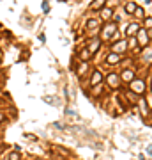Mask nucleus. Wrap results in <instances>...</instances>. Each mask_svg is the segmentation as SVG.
I'll use <instances>...</instances> for the list:
<instances>
[{"instance_id":"obj_1","label":"nucleus","mask_w":152,"mask_h":160,"mask_svg":"<svg viewBox=\"0 0 152 160\" xmlns=\"http://www.w3.org/2000/svg\"><path fill=\"white\" fill-rule=\"evenodd\" d=\"M115 32H117V23H113V21H106V25L103 27V30H101V41H108L110 43V39L115 36Z\"/></svg>"},{"instance_id":"obj_2","label":"nucleus","mask_w":152,"mask_h":160,"mask_svg":"<svg viewBox=\"0 0 152 160\" xmlns=\"http://www.w3.org/2000/svg\"><path fill=\"white\" fill-rule=\"evenodd\" d=\"M145 87H147V85H145V82H143V80H140V78L136 80V78H134L131 84H129V91H131V93H134V94L138 96V94H143Z\"/></svg>"},{"instance_id":"obj_3","label":"nucleus","mask_w":152,"mask_h":160,"mask_svg":"<svg viewBox=\"0 0 152 160\" xmlns=\"http://www.w3.org/2000/svg\"><path fill=\"white\" fill-rule=\"evenodd\" d=\"M134 37H138L136 41H138V44H140V48H145V46H149V30H145V29H140V32H138Z\"/></svg>"},{"instance_id":"obj_4","label":"nucleus","mask_w":152,"mask_h":160,"mask_svg":"<svg viewBox=\"0 0 152 160\" xmlns=\"http://www.w3.org/2000/svg\"><path fill=\"white\" fill-rule=\"evenodd\" d=\"M120 80L127 82V84H131L133 80H134V69H133V68H126V69H122Z\"/></svg>"},{"instance_id":"obj_5","label":"nucleus","mask_w":152,"mask_h":160,"mask_svg":"<svg viewBox=\"0 0 152 160\" xmlns=\"http://www.w3.org/2000/svg\"><path fill=\"white\" fill-rule=\"evenodd\" d=\"M120 75L117 73H110L108 75V85L112 87V89H119V85H120Z\"/></svg>"},{"instance_id":"obj_6","label":"nucleus","mask_w":152,"mask_h":160,"mask_svg":"<svg viewBox=\"0 0 152 160\" xmlns=\"http://www.w3.org/2000/svg\"><path fill=\"white\" fill-rule=\"evenodd\" d=\"M126 50H127V41L112 43V52H113V53H124Z\"/></svg>"},{"instance_id":"obj_7","label":"nucleus","mask_w":152,"mask_h":160,"mask_svg":"<svg viewBox=\"0 0 152 160\" xmlns=\"http://www.w3.org/2000/svg\"><path fill=\"white\" fill-rule=\"evenodd\" d=\"M140 29H142V27H140V23H138V21H133V23H129V25H127V30H126V34H127L129 37H134V36L140 32Z\"/></svg>"},{"instance_id":"obj_8","label":"nucleus","mask_w":152,"mask_h":160,"mask_svg":"<svg viewBox=\"0 0 152 160\" xmlns=\"http://www.w3.org/2000/svg\"><path fill=\"white\" fill-rule=\"evenodd\" d=\"M103 82V73L99 71V69H94L92 71V75H90V85H99Z\"/></svg>"},{"instance_id":"obj_9","label":"nucleus","mask_w":152,"mask_h":160,"mask_svg":"<svg viewBox=\"0 0 152 160\" xmlns=\"http://www.w3.org/2000/svg\"><path fill=\"white\" fill-rule=\"evenodd\" d=\"M101 48V39H89V44H87V50L90 53H96Z\"/></svg>"},{"instance_id":"obj_10","label":"nucleus","mask_w":152,"mask_h":160,"mask_svg":"<svg viewBox=\"0 0 152 160\" xmlns=\"http://www.w3.org/2000/svg\"><path fill=\"white\" fill-rule=\"evenodd\" d=\"M113 14H115V11L112 9V7H103L101 9V20H104V21H110L113 18Z\"/></svg>"},{"instance_id":"obj_11","label":"nucleus","mask_w":152,"mask_h":160,"mask_svg":"<svg viewBox=\"0 0 152 160\" xmlns=\"http://www.w3.org/2000/svg\"><path fill=\"white\" fill-rule=\"evenodd\" d=\"M120 62V55L119 53H108L106 55V64H119Z\"/></svg>"},{"instance_id":"obj_12","label":"nucleus","mask_w":152,"mask_h":160,"mask_svg":"<svg viewBox=\"0 0 152 160\" xmlns=\"http://www.w3.org/2000/svg\"><path fill=\"white\" fill-rule=\"evenodd\" d=\"M142 57L145 62H152V48L150 46H145V50L142 52Z\"/></svg>"},{"instance_id":"obj_13","label":"nucleus","mask_w":152,"mask_h":160,"mask_svg":"<svg viewBox=\"0 0 152 160\" xmlns=\"http://www.w3.org/2000/svg\"><path fill=\"white\" fill-rule=\"evenodd\" d=\"M78 57H80L81 62H89V61H90V57H92V53L89 52L87 48H83V50L80 52V55H78Z\"/></svg>"},{"instance_id":"obj_14","label":"nucleus","mask_w":152,"mask_h":160,"mask_svg":"<svg viewBox=\"0 0 152 160\" xmlns=\"http://www.w3.org/2000/svg\"><path fill=\"white\" fill-rule=\"evenodd\" d=\"M124 11H126V12H127V14H133V12H134V11H136V2H126V4H124Z\"/></svg>"},{"instance_id":"obj_15","label":"nucleus","mask_w":152,"mask_h":160,"mask_svg":"<svg viewBox=\"0 0 152 160\" xmlns=\"http://www.w3.org/2000/svg\"><path fill=\"white\" fill-rule=\"evenodd\" d=\"M97 25H99L97 20H89V21H87V29H89V30L97 32V30H99V27H97Z\"/></svg>"},{"instance_id":"obj_16","label":"nucleus","mask_w":152,"mask_h":160,"mask_svg":"<svg viewBox=\"0 0 152 160\" xmlns=\"http://www.w3.org/2000/svg\"><path fill=\"white\" fill-rule=\"evenodd\" d=\"M133 14H134L138 20H143V18L147 16V14H145V11H143V7H140V5H136V11H134Z\"/></svg>"},{"instance_id":"obj_17","label":"nucleus","mask_w":152,"mask_h":160,"mask_svg":"<svg viewBox=\"0 0 152 160\" xmlns=\"http://www.w3.org/2000/svg\"><path fill=\"white\" fill-rule=\"evenodd\" d=\"M143 29H145V30H152V18L150 16H145V18H143Z\"/></svg>"},{"instance_id":"obj_18","label":"nucleus","mask_w":152,"mask_h":160,"mask_svg":"<svg viewBox=\"0 0 152 160\" xmlns=\"http://www.w3.org/2000/svg\"><path fill=\"white\" fill-rule=\"evenodd\" d=\"M103 4H104V0H96V2H94V4L90 5V9H92V11L101 9V7H103Z\"/></svg>"},{"instance_id":"obj_19","label":"nucleus","mask_w":152,"mask_h":160,"mask_svg":"<svg viewBox=\"0 0 152 160\" xmlns=\"http://www.w3.org/2000/svg\"><path fill=\"white\" fill-rule=\"evenodd\" d=\"M87 69H89V62H81L80 69H78V75H85L87 73Z\"/></svg>"},{"instance_id":"obj_20","label":"nucleus","mask_w":152,"mask_h":160,"mask_svg":"<svg viewBox=\"0 0 152 160\" xmlns=\"http://www.w3.org/2000/svg\"><path fill=\"white\" fill-rule=\"evenodd\" d=\"M9 160H20V153H18V151H11L9 153Z\"/></svg>"},{"instance_id":"obj_21","label":"nucleus","mask_w":152,"mask_h":160,"mask_svg":"<svg viewBox=\"0 0 152 160\" xmlns=\"http://www.w3.org/2000/svg\"><path fill=\"white\" fill-rule=\"evenodd\" d=\"M42 11H44V12H48V11H50V5H48V2H42Z\"/></svg>"},{"instance_id":"obj_22","label":"nucleus","mask_w":152,"mask_h":160,"mask_svg":"<svg viewBox=\"0 0 152 160\" xmlns=\"http://www.w3.org/2000/svg\"><path fill=\"white\" fill-rule=\"evenodd\" d=\"M113 20H115V21H120V14H113Z\"/></svg>"},{"instance_id":"obj_23","label":"nucleus","mask_w":152,"mask_h":160,"mask_svg":"<svg viewBox=\"0 0 152 160\" xmlns=\"http://www.w3.org/2000/svg\"><path fill=\"white\" fill-rule=\"evenodd\" d=\"M5 121V116H4V112H0V123H4Z\"/></svg>"},{"instance_id":"obj_24","label":"nucleus","mask_w":152,"mask_h":160,"mask_svg":"<svg viewBox=\"0 0 152 160\" xmlns=\"http://www.w3.org/2000/svg\"><path fill=\"white\" fill-rule=\"evenodd\" d=\"M147 153H149V155H152V146H147Z\"/></svg>"},{"instance_id":"obj_25","label":"nucleus","mask_w":152,"mask_h":160,"mask_svg":"<svg viewBox=\"0 0 152 160\" xmlns=\"http://www.w3.org/2000/svg\"><path fill=\"white\" fill-rule=\"evenodd\" d=\"M150 91H152V80H150Z\"/></svg>"}]
</instances>
